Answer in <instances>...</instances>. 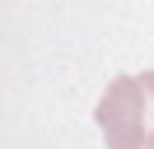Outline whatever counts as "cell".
Segmentation results:
<instances>
[{
	"label": "cell",
	"mask_w": 154,
	"mask_h": 149,
	"mask_svg": "<svg viewBox=\"0 0 154 149\" xmlns=\"http://www.w3.org/2000/svg\"><path fill=\"white\" fill-rule=\"evenodd\" d=\"M94 117L107 149H154V70L117 74L103 89Z\"/></svg>",
	"instance_id": "cell-1"
}]
</instances>
